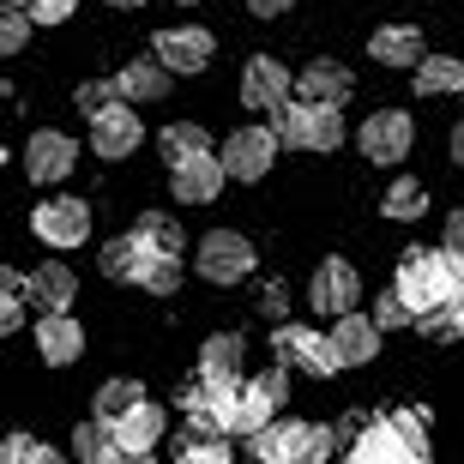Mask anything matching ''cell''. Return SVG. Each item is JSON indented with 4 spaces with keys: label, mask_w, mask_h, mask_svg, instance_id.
Listing matches in <instances>:
<instances>
[{
    "label": "cell",
    "mask_w": 464,
    "mask_h": 464,
    "mask_svg": "<svg viewBox=\"0 0 464 464\" xmlns=\"http://www.w3.org/2000/svg\"><path fill=\"white\" fill-rule=\"evenodd\" d=\"M350 464H429V429L422 411H392L368 422L350 447Z\"/></svg>",
    "instance_id": "1"
},
{
    "label": "cell",
    "mask_w": 464,
    "mask_h": 464,
    "mask_svg": "<svg viewBox=\"0 0 464 464\" xmlns=\"http://www.w3.org/2000/svg\"><path fill=\"white\" fill-rule=\"evenodd\" d=\"M272 133L277 145H290V151H338L344 145V109L332 103H284L272 115Z\"/></svg>",
    "instance_id": "2"
},
{
    "label": "cell",
    "mask_w": 464,
    "mask_h": 464,
    "mask_svg": "<svg viewBox=\"0 0 464 464\" xmlns=\"http://www.w3.org/2000/svg\"><path fill=\"white\" fill-rule=\"evenodd\" d=\"M392 290L404 295L416 308V320L434 308H447L452 302V277H447V247H411V254L398 259V277H392Z\"/></svg>",
    "instance_id": "3"
},
{
    "label": "cell",
    "mask_w": 464,
    "mask_h": 464,
    "mask_svg": "<svg viewBox=\"0 0 464 464\" xmlns=\"http://www.w3.org/2000/svg\"><path fill=\"white\" fill-rule=\"evenodd\" d=\"M356 145L368 163H380V169H392V163H404L416 145V121L404 115V109H374V115L356 127Z\"/></svg>",
    "instance_id": "4"
},
{
    "label": "cell",
    "mask_w": 464,
    "mask_h": 464,
    "mask_svg": "<svg viewBox=\"0 0 464 464\" xmlns=\"http://www.w3.org/2000/svg\"><path fill=\"white\" fill-rule=\"evenodd\" d=\"M272 350L284 368H308L314 380H332V374H344V356H338V344L332 338H320L314 326H277L272 332Z\"/></svg>",
    "instance_id": "5"
},
{
    "label": "cell",
    "mask_w": 464,
    "mask_h": 464,
    "mask_svg": "<svg viewBox=\"0 0 464 464\" xmlns=\"http://www.w3.org/2000/svg\"><path fill=\"white\" fill-rule=\"evenodd\" d=\"M193 272L206 277V284H241V277L254 272V241L236 236V229H211L199 241V254H193Z\"/></svg>",
    "instance_id": "6"
},
{
    "label": "cell",
    "mask_w": 464,
    "mask_h": 464,
    "mask_svg": "<svg viewBox=\"0 0 464 464\" xmlns=\"http://www.w3.org/2000/svg\"><path fill=\"white\" fill-rule=\"evenodd\" d=\"M295 72L277 61V54H254L247 67H241V103L259 109V115H277L284 103H295Z\"/></svg>",
    "instance_id": "7"
},
{
    "label": "cell",
    "mask_w": 464,
    "mask_h": 464,
    "mask_svg": "<svg viewBox=\"0 0 464 464\" xmlns=\"http://www.w3.org/2000/svg\"><path fill=\"white\" fill-rule=\"evenodd\" d=\"M277 163V133L272 127H236V133L224 139V169L236 175V181H266Z\"/></svg>",
    "instance_id": "8"
},
{
    "label": "cell",
    "mask_w": 464,
    "mask_h": 464,
    "mask_svg": "<svg viewBox=\"0 0 464 464\" xmlns=\"http://www.w3.org/2000/svg\"><path fill=\"white\" fill-rule=\"evenodd\" d=\"M31 236L49 247H79L91 236V206L85 199H43L31 211Z\"/></svg>",
    "instance_id": "9"
},
{
    "label": "cell",
    "mask_w": 464,
    "mask_h": 464,
    "mask_svg": "<svg viewBox=\"0 0 464 464\" xmlns=\"http://www.w3.org/2000/svg\"><path fill=\"white\" fill-rule=\"evenodd\" d=\"M72 163H79V145H72L61 127H43V133H31V145H24V175H31L36 188L67 181Z\"/></svg>",
    "instance_id": "10"
},
{
    "label": "cell",
    "mask_w": 464,
    "mask_h": 464,
    "mask_svg": "<svg viewBox=\"0 0 464 464\" xmlns=\"http://www.w3.org/2000/svg\"><path fill=\"white\" fill-rule=\"evenodd\" d=\"M356 295H362L356 266H350V259H320V272H314V284H308L314 314H332V320H344V314H356Z\"/></svg>",
    "instance_id": "11"
},
{
    "label": "cell",
    "mask_w": 464,
    "mask_h": 464,
    "mask_svg": "<svg viewBox=\"0 0 464 464\" xmlns=\"http://www.w3.org/2000/svg\"><path fill=\"white\" fill-rule=\"evenodd\" d=\"M218 43H211L206 24H169V31H157V61L169 72H206Z\"/></svg>",
    "instance_id": "12"
},
{
    "label": "cell",
    "mask_w": 464,
    "mask_h": 464,
    "mask_svg": "<svg viewBox=\"0 0 464 464\" xmlns=\"http://www.w3.org/2000/svg\"><path fill=\"white\" fill-rule=\"evenodd\" d=\"M139 139H145V127H139L133 103H109L103 115H91V151L109 157V163L133 157V151H139Z\"/></svg>",
    "instance_id": "13"
},
{
    "label": "cell",
    "mask_w": 464,
    "mask_h": 464,
    "mask_svg": "<svg viewBox=\"0 0 464 464\" xmlns=\"http://www.w3.org/2000/svg\"><path fill=\"white\" fill-rule=\"evenodd\" d=\"M36 356L49 362V368L79 362L85 356V326H79L72 314H43V320H36Z\"/></svg>",
    "instance_id": "14"
},
{
    "label": "cell",
    "mask_w": 464,
    "mask_h": 464,
    "mask_svg": "<svg viewBox=\"0 0 464 464\" xmlns=\"http://www.w3.org/2000/svg\"><path fill=\"white\" fill-rule=\"evenodd\" d=\"M224 157H193V163H181V169H169V188L181 206H211L218 193H224Z\"/></svg>",
    "instance_id": "15"
},
{
    "label": "cell",
    "mask_w": 464,
    "mask_h": 464,
    "mask_svg": "<svg viewBox=\"0 0 464 464\" xmlns=\"http://www.w3.org/2000/svg\"><path fill=\"white\" fill-rule=\"evenodd\" d=\"M350 67L344 61H308L302 67V79H295V97L302 103H332V109H344V97H350Z\"/></svg>",
    "instance_id": "16"
},
{
    "label": "cell",
    "mask_w": 464,
    "mask_h": 464,
    "mask_svg": "<svg viewBox=\"0 0 464 464\" xmlns=\"http://www.w3.org/2000/svg\"><path fill=\"white\" fill-rule=\"evenodd\" d=\"M109 429H115V447H121V452H133V459H151V447L163 440V429H169V416H163L151 398H145L139 411H127L121 422H109Z\"/></svg>",
    "instance_id": "17"
},
{
    "label": "cell",
    "mask_w": 464,
    "mask_h": 464,
    "mask_svg": "<svg viewBox=\"0 0 464 464\" xmlns=\"http://www.w3.org/2000/svg\"><path fill=\"white\" fill-rule=\"evenodd\" d=\"M368 54H374L380 67H422L429 54H422V31L416 24H380L374 36H368Z\"/></svg>",
    "instance_id": "18"
},
{
    "label": "cell",
    "mask_w": 464,
    "mask_h": 464,
    "mask_svg": "<svg viewBox=\"0 0 464 464\" xmlns=\"http://www.w3.org/2000/svg\"><path fill=\"white\" fill-rule=\"evenodd\" d=\"M284 429V464H332L338 452V429H320V422H277Z\"/></svg>",
    "instance_id": "19"
},
{
    "label": "cell",
    "mask_w": 464,
    "mask_h": 464,
    "mask_svg": "<svg viewBox=\"0 0 464 464\" xmlns=\"http://www.w3.org/2000/svg\"><path fill=\"white\" fill-rule=\"evenodd\" d=\"M31 295L43 302V314H72V302H79V272L61 266V259L31 266Z\"/></svg>",
    "instance_id": "20"
},
{
    "label": "cell",
    "mask_w": 464,
    "mask_h": 464,
    "mask_svg": "<svg viewBox=\"0 0 464 464\" xmlns=\"http://www.w3.org/2000/svg\"><path fill=\"white\" fill-rule=\"evenodd\" d=\"M332 344H338L344 368H368V362L380 356V320H368V314H344V320L332 326Z\"/></svg>",
    "instance_id": "21"
},
{
    "label": "cell",
    "mask_w": 464,
    "mask_h": 464,
    "mask_svg": "<svg viewBox=\"0 0 464 464\" xmlns=\"http://www.w3.org/2000/svg\"><path fill=\"white\" fill-rule=\"evenodd\" d=\"M115 91H121V103H157L163 91H169V67L163 61H127V67L115 72Z\"/></svg>",
    "instance_id": "22"
},
{
    "label": "cell",
    "mask_w": 464,
    "mask_h": 464,
    "mask_svg": "<svg viewBox=\"0 0 464 464\" xmlns=\"http://www.w3.org/2000/svg\"><path fill=\"white\" fill-rule=\"evenodd\" d=\"M133 236H139V247H145L151 259H181V241H188V229L175 224L169 211H145V218L133 224Z\"/></svg>",
    "instance_id": "23"
},
{
    "label": "cell",
    "mask_w": 464,
    "mask_h": 464,
    "mask_svg": "<svg viewBox=\"0 0 464 464\" xmlns=\"http://www.w3.org/2000/svg\"><path fill=\"white\" fill-rule=\"evenodd\" d=\"M157 151H163L169 169H181L193 157H211V139H206V127H193V121H169V127L157 133Z\"/></svg>",
    "instance_id": "24"
},
{
    "label": "cell",
    "mask_w": 464,
    "mask_h": 464,
    "mask_svg": "<svg viewBox=\"0 0 464 464\" xmlns=\"http://www.w3.org/2000/svg\"><path fill=\"white\" fill-rule=\"evenodd\" d=\"M272 404L254 392V386H241V398L229 404V416H224V434H236V440H254V434H266L272 429Z\"/></svg>",
    "instance_id": "25"
},
{
    "label": "cell",
    "mask_w": 464,
    "mask_h": 464,
    "mask_svg": "<svg viewBox=\"0 0 464 464\" xmlns=\"http://www.w3.org/2000/svg\"><path fill=\"white\" fill-rule=\"evenodd\" d=\"M241 356H247V344H241L236 332H218L199 350V374L206 380H241Z\"/></svg>",
    "instance_id": "26"
},
{
    "label": "cell",
    "mask_w": 464,
    "mask_h": 464,
    "mask_svg": "<svg viewBox=\"0 0 464 464\" xmlns=\"http://www.w3.org/2000/svg\"><path fill=\"white\" fill-rule=\"evenodd\" d=\"M416 97H452V91H464V61H452V54H429L422 67H416Z\"/></svg>",
    "instance_id": "27"
},
{
    "label": "cell",
    "mask_w": 464,
    "mask_h": 464,
    "mask_svg": "<svg viewBox=\"0 0 464 464\" xmlns=\"http://www.w3.org/2000/svg\"><path fill=\"white\" fill-rule=\"evenodd\" d=\"M380 211H386L392 224H416V218L429 211V188H422L416 175H398L392 188H386V199H380Z\"/></svg>",
    "instance_id": "28"
},
{
    "label": "cell",
    "mask_w": 464,
    "mask_h": 464,
    "mask_svg": "<svg viewBox=\"0 0 464 464\" xmlns=\"http://www.w3.org/2000/svg\"><path fill=\"white\" fill-rule=\"evenodd\" d=\"M72 459L79 464H115L121 459V447H115V429L109 422H79V434H72Z\"/></svg>",
    "instance_id": "29"
},
{
    "label": "cell",
    "mask_w": 464,
    "mask_h": 464,
    "mask_svg": "<svg viewBox=\"0 0 464 464\" xmlns=\"http://www.w3.org/2000/svg\"><path fill=\"white\" fill-rule=\"evenodd\" d=\"M103 272L115 277V284H139V272H145V247H139L133 229L115 236V241H103Z\"/></svg>",
    "instance_id": "30"
},
{
    "label": "cell",
    "mask_w": 464,
    "mask_h": 464,
    "mask_svg": "<svg viewBox=\"0 0 464 464\" xmlns=\"http://www.w3.org/2000/svg\"><path fill=\"white\" fill-rule=\"evenodd\" d=\"M139 404H145L139 380H103V386H97V404H91V416H97V422H121V416L139 411Z\"/></svg>",
    "instance_id": "31"
},
{
    "label": "cell",
    "mask_w": 464,
    "mask_h": 464,
    "mask_svg": "<svg viewBox=\"0 0 464 464\" xmlns=\"http://www.w3.org/2000/svg\"><path fill=\"white\" fill-rule=\"evenodd\" d=\"M139 290H151V295H175V290H181V259H151V254H145Z\"/></svg>",
    "instance_id": "32"
},
{
    "label": "cell",
    "mask_w": 464,
    "mask_h": 464,
    "mask_svg": "<svg viewBox=\"0 0 464 464\" xmlns=\"http://www.w3.org/2000/svg\"><path fill=\"white\" fill-rule=\"evenodd\" d=\"M0 464H67V459L54 447H43V440H31V434H13L6 452H0Z\"/></svg>",
    "instance_id": "33"
},
{
    "label": "cell",
    "mask_w": 464,
    "mask_h": 464,
    "mask_svg": "<svg viewBox=\"0 0 464 464\" xmlns=\"http://www.w3.org/2000/svg\"><path fill=\"white\" fill-rule=\"evenodd\" d=\"M374 320H380V332H398V326H416V308H411L398 290H386V295L374 302Z\"/></svg>",
    "instance_id": "34"
},
{
    "label": "cell",
    "mask_w": 464,
    "mask_h": 464,
    "mask_svg": "<svg viewBox=\"0 0 464 464\" xmlns=\"http://www.w3.org/2000/svg\"><path fill=\"white\" fill-rule=\"evenodd\" d=\"M247 386H254V392L266 398L272 411H284V398H290V374H284V362H277V368H266V374H254Z\"/></svg>",
    "instance_id": "35"
},
{
    "label": "cell",
    "mask_w": 464,
    "mask_h": 464,
    "mask_svg": "<svg viewBox=\"0 0 464 464\" xmlns=\"http://www.w3.org/2000/svg\"><path fill=\"white\" fill-rule=\"evenodd\" d=\"M31 24H36V18H24L18 6H6V18H0V49L18 54V49H24V36H31Z\"/></svg>",
    "instance_id": "36"
},
{
    "label": "cell",
    "mask_w": 464,
    "mask_h": 464,
    "mask_svg": "<svg viewBox=\"0 0 464 464\" xmlns=\"http://www.w3.org/2000/svg\"><path fill=\"white\" fill-rule=\"evenodd\" d=\"M175 464H229L224 440H199V447H175Z\"/></svg>",
    "instance_id": "37"
},
{
    "label": "cell",
    "mask_w": 464,
    "mask_h": 464,
    "mask_svg": "<svg viewBox=\"0 0 464 464\" xmlns=\"http://www.w3.org/2000/svg\"><path fill=\"white\" fill-rule=\"evenodd\" d=\"M72 6H79V0H31V18L36 24H67Z\"/></svg>",
    "instance_id": "38"
},
{
    "label": "cell",
    "mask_w": 464,
    "mask_h": 464,
    "mask_svg": "<svg viewBox=\"0 0 464 464\" xmlns=\"http://www.w3.org/2000/svg\"><path fill=\"white\" fill-rule=\"evenodd\" d=\"M259 308H266V314H284V308H290V290H284V284L272 277V284L259 290Z\"/></svg>",
    "instance_id": "39"
},
{
    "label": "cell",
    "mask_w": 464,
    "mask_h": 464,
    "mask_svg": "<svg viewBox=\"0 0 464 464\" xmlns=\"http://www.w3.org/2000/svg\"><path fill=\"white\" fill-rule=\"evenodd\" d=\"M295 0H247V13H259V18H277V13H290Z\"/></svg>",
    "instance_id": "40"
},
{
    "label": "cell",
    "mask_w": 464,
    "mask_h": 464,
    "mask_svg": "<svg viewBox=\"0 0 464 464\" xmlns=\"http://www.w3.org/2000/svg\"><path fill=\"white\" fill-rule=\"evenodd\" d=\"M447 247H459V254H464V206L447 218Z\"/></svg>",
    "instance_id": "41"
},
{
    "label": "cell",
    "mask_w": 464,
    "mask_h": 464,
    "mask_svg": "<svg viewBox=\"0 0 464 464\" xmlns=\"http://www.w3.org/2000/svg\"><path fill=\"white\" fill-rule=\"evenodd\" d=\"M447 151H452V163H459V169H464V121H459V127H452V139H447Z\"/></svg>",
    "instance_id": "42"
},
{
    "label": "cell",
    "mask_w": 464,
    "mask_h": 464,
    "mask_svg": "<svg viewBox=\"0 0 464 464\" xmlns=\"http://www.w3.org/2000/svg\"><path fill=\"white\" fill-rule=\"evenodd\" d=\"M452 320H459V338H464V302H452Z\"/></svg>",
    "instance_id": "43"
},
{
    "label": "cell",
    "mask_w": 464,
    "mask_h": 464,
    "mask_svg": "<svg viewBox=\"0 0 464 464\" xmlns=\"http://www.w3.org/2000/svg\"><path fill=\"white\" fill-rule=\"evenodd\" d=\"M115 464H151V459H133V452H121V459Z\"/></svg>",
    "instance_id": "44"
},
{
    "label": "cell",
    "mask_w": 464,
    "mask_h": 464,
    "mask_svg": "<svg viewBox=\"0 0 464 464\" xmlns=\"http://www.w3.org/2000/svg\"><path fill=\"white\" fill-rule=\"evenodd\" d=\"M109 6H139V0H109Z\"/></svg>",
    "instance_id": "45"
},
{
    "label": "cell",
    "mask_w": 464,
    "mask_h": 464,
    "mask_svg": "<svg viewBox=\"0 0 464 464\" xmlns=\"http://www.w3.org/2000/svg\"><path fill=\"white\" fill-rule=\"evenodd\" d=\"M6 6H31V0H6Z\"/></svg>",
    "instance_id": "46"
},
{
    "label": "cell",
    "mask_w": 464,
    "mask_h": 464,
    "mask_svg": "<svg viewBox=\"0 0 464 464\" xmlns=\"http://www.w3.org/2000/svg\"><path fill=\"white\" fill-rule=\"evenodd\" d=\"M188 6H193V0H188Z\"/></svg>",
    "instance_id": "47"
}]
</instances>
